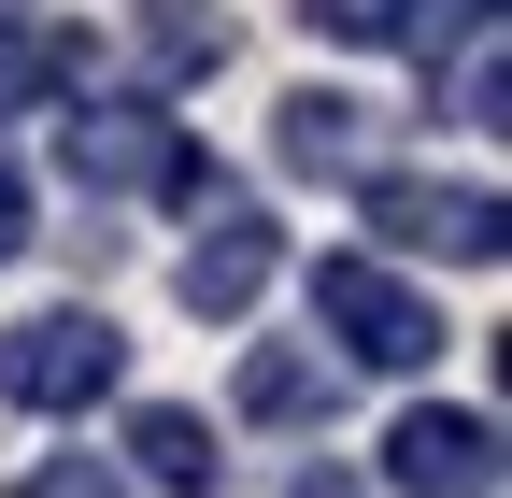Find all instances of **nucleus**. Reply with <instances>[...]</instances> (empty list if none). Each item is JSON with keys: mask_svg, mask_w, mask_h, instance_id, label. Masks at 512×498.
I'll return each mask as SVG.
<instances>
[{"mask_svg": "<svg viewBox=\"0 0 512 498\" xmlns=\"http://www.w3.org/2000/svg\"><path fill=\"white\" fill-rule=\"evenodd\" d=\"M29 257V171H15V143H0V271Z\"/></svg>", "mask_w": 512, "mask_h": 498, "instance_id": "2eb2a0df", "label": "nucleus"}, {"mask_svg": "<svg viewBox=\"0 0 512 498\" xmlns=\"http://www.w3.org/2000/svg\"><path fill=\"white\" fill-rule=\"evenodd\" d=\"M143 57L185 86V72H228V15H200V0H157L143 15Z\"/></svg>", "mask_w": 512, "mask_h": 498, "instance_id": "9b49d317", "label": "nucleus"}, {"mask_svg": "<svg viewBox=\"0 0 512 498\" xmlns=\"http://www.w3.org/2000/svg\"><path fill=\"white\" fill-rule=\"evenodd\" d=\"M285 271V242H271V214L242 200V185H200V242H185V271H171V299L200 328H228V314H256V285Z\"/></svg>", "mask_w": 512, "mask_h": 498, "instance_id": "39448f33", "label": "nucleus"}, {"mask_svg": "<svg viewBox=\"0 0 512 498\" xmlns=\"http://www.w3.org/2000/svg\"><path fill=\"white\" fill-rule=\"evenodd\" d=\"M313 342H342L356 370H427L441 356V299H413L384 257H313Z\"/></svg>", "mask_w": 512, "mask_h": 498, "instance_id": "f03ea898", "label": "nucleus"}, {"mask_svg": "<svg viewBox=\"0 0 512 498\" xmlns=\"http://www.w3.org/2000/svg\"><path fill=\"white\" fill-rule=\"evenodd\" d=\"M484 29H498V0H413V29H399V43L441 72V57H456V43H484Z\"/></svg>", "mask_w": 512, "mask_h": 498, "instance_id": "ddd939ff", "label": "nucleus"}, {"mask_svg": "<svg viewBox=\"0 0 512 498\" xmlns=\"http://www.w3.org/2000/svg\"><path fill=\"white\" fill-rule=\"evenodd\" d=\"M271 157L313 171V185H370V171H384V114L342 100V86H299V100L271 114Z\"/></svg>", "mask_w": 512, "mask_h": 498, "instance_id": "0eeeda50", "label": "nucleus"}, {"mask_svg": "<svg viewBox=\"0 0 512 498\" xmlns=\"http://www.w3.org/2000/svg\"><path fill=\"white\" fill-rule=\"evenodd\" d=\"M0 498H128V470L114 456H43V470H15Z\"/></svg>", "mask_w": 512, "mask_h": 498, "instance_id": "4468645a", "label": "nucleus"}, {"mask_svg": "<svg viewBox=\"0 0 512 498\" xmlns=\"http://www.w3.org/2000/svg\"><path fill=\"white\" fill-rule=\"evenodd\" d=\"M328 399H342V370H328V356H285V342H256V356H242V413H256V427H313Z\"/></svg>", "mask_w": 512, "mask_h": 498, "instance_id": "9d476101", "label": "nucleus"}, {"mask_svg": "<svg viewBox=\"0 0 512 498\" xmlns=\"http://www.w3.org/2000/svg\"><path fill=\"white\" fill-rule=\"evenodd\" d=\"M57 171H72L86 200H143V185H157V200H200V185H214L200 143H185L157 100H72V114H57Z\"/></svg>", "mask_w": 512, "mask_h": 498, "instance_id": "f257e3e1", "label": "nucleus"}, {"mask_svg": "<svg viewBox=\"0 0 512 498\" xmlns=\"http://www.w3.org/2000/svg\"><path fill=\"white\" fill-rule=\"evenodd\" d=\"M128 470H143V484H171V498H214V427L200 413H185V399H143V413H128Z\"/></svg>", "mask_w": 512, "mask_h": 498, "instance_id": "1a4fd4ad", "label": "nucleus"}, {"mask_svg": "<svg viewBox=\"0 0 512 498\" xmlns=\"http://www.w3.org/2000/svg\"><path fill=\"white\" fill-rule=\"evenodd\" d=\"M86 57H100V43H86L72 15H15V29H0V114L72 100V86H86Z\"/></svg>", "mask_w": 512, "mask_h": 498, "instance_id": "6e6552de", "label": "nucleus"}, {"mask_svg": "<svg viewBox=\"0 0 512 498\" xmlns=\"http://www.w3.org/2000/svg\"><path fill=\"white\" fill-rule=\"evenodd\" d=\"M384 484L399 498H498V413H399L384 427Z\"/></svg>", "mask_w": 512, "mask_h": 498, "instance_id": "423d86ee", "label": "nucleus"}, {"mask_svg": "<svg viewBox=\"0 0 512 498\" xmlns=\"http://www.w3.org/2000/svg\"><path fill=\"white\" fill-rule=\"evenodd\" d=\"M299 29H313V43H399L413 0H299Z\"/></svg>", "mask_w": 512, "mask_h": 498, "instance_id": "f8f14e48", "label": "nucleus"}, {"mask_svg": "<svg viewBox=\"0 0 512 498\" xmlns=\"http://www.w3.org/2000/svg\"><path fill=\"white\" fill-rule=\"evenodd\" d=\"M114 370H128V342H114V314H86V299L0 328V399H15V413H86Z\"/></svg>", "mask_w": 512, "mask_h": 498, "instance_id": "20e7f679", "label": "nucleus"}, {"mask_svg": "<svg viewBox=\"0 0 512 498\" xmlns=\"http://www.w3.org/2000/svg\"><path fill=\"white\" fill-rule=\"evenodd\" d=\"M356 214H370V242H399V257H441V271H484L498 257V185L484 171H370L356 185Z\"/></svg>", "mask_w": 512, "mask_h": 498, "instance_id": "7ed1b4c3", "label": "nucleus"}]
</instances>
